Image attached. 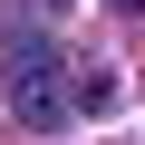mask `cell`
<instances>
[{"instance_id":"6da1fadb","label":"cell","mask_w":145,"mask_h":145,"mask_svg":"<svg viewBox=\"0 0 145 145\" xmlns=\"http://www.w3.org/2000/svg\"><path fill=\"white\" fill-rule=\"evenodd\" d=\"M0 48H10V106H20V126H68L78 116V87H68V68H58L48 39L0 29Z\"/></svg>"},{"instance_id":"7a4b0ae2","label":"cell","mask_w":145,"mask_h":145,"mask_svg":"<svg viewBox=\"0 0 145 145\" xmlns=\"http://www.w3.org/2000/svg\"><path fill=\"white\" fill-rule=\"evenodd\" d=\"M106 10H145V0H106Z\"/></svg>"}]
</instances>
